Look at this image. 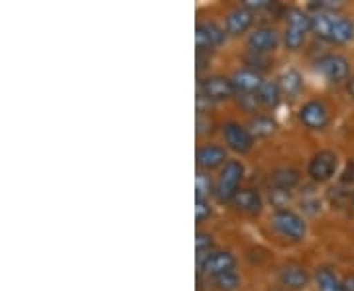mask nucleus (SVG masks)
I'll list each match as a JSON object with an SVG mask.
<instances>
[{
  "instance_id": "7c9ffc66",
  "label": "nucleus",
  "mask_w": 354,
  "mask_h": 291,
  "mask_svg": "<svg viewBox=\"0 0 354 291\" xmlns=\"http://www.w3.org/2000/svg\"><path fill=\"white\" fill-rule=\"evenodd\" d=\"M341 181L342 183H354V162H348L346 169H344V173H342Z\"/></svg>"
},
{
  "instance_id": "6e6552de",
  "label": "nucleus",
  "mask_w": 354,
  "mask_h": 291,
  "mask_svg": "<svg viewBox=\"0 0 354 291\" xmlns=\"http://www.w3.org/2000/svg\"><path fill=\"white\" fill-rule=\"evenodd\" d=\"M234 264H236V260L230 252H209L201 262V272L211 278H216V276L232 272Z\"/></svg>"
},
{
  "instance_id": "423d86ee",
  "label": "nucleus",
  "mask_w": 354,
  "mask_h": 291,
  "mask_svg": "<svg viewBox=\"0 0 354 291\" xmlns=\"http://www.w3.org/2000/svg\"><path fill=\"white\" fill-rule=\"evenodd\" d=\"M236 93L232 79L227 77H207L201 81V97H205L207 101H225L230 99Z\"/></svg>"
},
{
  "instance_id": "9d476101",
  "label": "nucleus",
  "mask_w": 354,
  "mask_h": 291,
  "mask_svg": "<svg viewBox=\"0 0 354 291\" xmlns=\"http://www.w3.org/2000/svg\"><path fill=\"white\" fill-rule=\"evenodd\" d=\"M299 118L305 126L311 128V130H321V128L327 126L329 122V111L323 102L319 101H309L307 104L301 106L299 111Z\"/></svg>"
},
{
  "instance_id": "1a4fd4ad",
  "label": "nucleus",
  "mask_w": 354,
  "mask_h": 291,
  "mask_svg": "<svg viewBox=\"0 0 354 291\" xmlns=\"http://www.w3.org/2000/svg\"><path fill=\"white\" fill-rule=\"evenodd\" d=\"M223 134H225L228 148L234 150V152L246 153L252 148L254 138L252 134H250V130H246V128L241 126V124H236V122H228V124H225Z\"/></svg>"
},
{
  "instance_id": "cd10ccee",
  "label": "nucleus",
  "mask_w": 354,
  "mask_h": 291,
  "mask_svg": "<svg viewBox=\"0 0 354 291\" xmlns=\"http://www.w3.org/2000/svg\"><path fill=\"white\" fill-rule=\"evenodd\" d=\"M211 216V205L207 199H195V218L201 223L205 218Z\"/></svg>"
},
{
  "instance_id": "412c9836",
  "label": "nucleus",
  "mask_w": 354,
  "mask_h": 291,
  "mask_svg": "<svg viewBox=\"0 0 354 291\" xmlns=\"http://www.w3.org/2000/svg\"><path fill=\"white\" fill-rule=\"evenodd\" d=\"M279 95H281L279 85L274 83V81H264V85L256 93L258 101H260V104H264V106H276L279 102Z\"/></svg>"
},
{
  "instance_id": "7ed1b4c3",
  "label": "nucleus",
  "mask_w": 354,
  "mask_h": 291,
  "mask_svg": "<svg viewBox=\"0 0 354 291\" xmlns=\"http://www.w3.org/2000/svg\"><path fill=\"white\" fill-rule=\"evenodd\" d=\"M242 178H244V165L239 160H228L218 176V181H216V197L221 201H232Z\"/></svg>"
},
{
  "instance_id": "4468645a",
  "label": "nucleus",
  "mask_w": 354,
  "mask_h": 291,
  "mask_svg": "<svg viewBox=\"0 0 354 291\" xmlns=\"http://www.w3.org/2000/svg\"><path fill=\"white\" fill-rule=\"evenodd\" d=\"M232 85L234 89L241 91V93H250V95H256L260 87L264 85L262 81V75L258 71H252V69H239L234 75H232Z\"/></svg>"
},
{
  "instance_id": "2f4dec72",
  "label": "nucleus",
  "mask_w": 354,
  "mask_h": 291,
  "mask_svg": "<svg viewBox=\"0 0 354 291\" xmlns=\"http://www.w3.org/2000/svg\"><path fill=\"white\" fill-rule=\"evenodd\" d=\"M342 283H344V290L346 291H354V276H348Z\"/></svg>"
},
{
  "instance_id": "c756f323",
  "label": "nucleus",
  "mask_w": 354,
  "mask_h": 291,
  "mask_svg": "<svg viewBox=\"0 0 354 291\" xmlns=\"http://www.w3.org/2000/svg\"><path fill=\"white\" fill-rule=\"evenodd\" d=\"M272 199H274V203L278 205V207H281L283 203L290 199V191H281V189H274L272 191Z\"/></svg>"
},
{
  "instance_id": "20e7f679",
  "label": "nucleus",
  "mask_w": 354,
  "mask_h": 291,
  "mask_svg": "<svg viewBox=\"0 0 354 291\" xmlns=\"http://www.w3.org/2000/svg\"><path fill=\"white\" fill-rule=\"evenodd\" d=\"M272 227L278 230L279 234L288 236L291 241H301L307 232V227H305L304 218L299 215H295L293 211H288V209H278L272 218H270Z\"/></svg>"
},
{
  "instance_id": "f8f14e48",
  "label": "nucleus",
  "mask_w": 354,
  "mask_h": 291,
  "mask_svg": "<svg viewBox=\"0 0 354 291\" xmlns=\"http://www.w3.org/2000/svg\"><path fill=\"white\" fill-rule=\"evenodd\" d=\"M248 50L254 53H268V51L276 50L278 46V34L272 28H258L246 39Z\"/></svg>"
},
{
  "instance_id": "9b49d317",
  "label": "nucleus",
  "mask_w": 354,
  "mask_h": 291,
  "mask_svg": "<svg viewBox=\"0 0 354 291\" xmlns=\"http://www.w3.org/2000/svg\"><path fill=\"white\" fill-rule=\"evenodd\" d=\"M225 39V32L213 22H205V24L197 26L195 30V44H197V50L199 51H209L221 46Z\"/></svg>"
},
{
  "instance_id": "72a5a7b5",
  "label": "nucleus",
  "mask_w": 354,
  "mask_h": 291,
  "mask_svg": "<svg viewBox=\"0 0 354 291\" xmlns=\"http://www.w3.org/2000/svg\"><path fill=\"white\" fill-rule=\"evenodd\" d=\"M268 291H288V290H279V288H274V290H268Z\"/></svg>"
},
{
  "instance_id": "aec40b11",
  "label": "nucleus",
  "mask_w": 354,
  "mask_h": 291,
  "mask_svg": "<svg viewBox=\"0 0 354 291\" xmlns=\"http://www.w3.org/2000/svg\"><path fill=\"white\" fill-rule=\"evenodd\" d=\"M278 85L279 91L283 93V95H288V97H295L301 87H304V81H301V75L295 71V69H288V71H283L281 77L278 79Z\"/></svg>"
},
{
  "instance_id": "f257e3e1",
  "label": "nucleus",
  "mask_w": 354,
  "mask_h": 291,
  "mask_svg": "<svg viewBox=\"0 0 354 291\" xmlns=\"http://www.w3.org/2000/svg\"><path fill=\"white\" fill-rule=\"evenodd\" d=\"M311 32L329 44H346L354 36V24L337 12H317L311 16Z\"/></svg>"
},
{
  "instance_id": "473e14b6",
  "label": "nucleus",
  "mask_w": 354,
  "mask_h": 291,
  "mask_svg": "<svg viewBox=\"0 0 354 291\" xmlns=\"http://www.w3.org/2000/svg\"><path fill=\"white\" fill-rule=\"evenodd\" d=\"M348 93H351V95H353V97H354V79H353V81H351V85H348Z\"/></svg>"
},
{
  "instance_id": "39448f33",
  "label": "nucleus",
  "mask_w": 354,
  "mask_h": 291,
  "mask_svg": "<svg viewBox=\"0 0 354 291\" xmlns=\"http://www.w3.org/2000/svg\"><path fill=\"white\" fill-rule=\"evenodd\" d=\"M337 153L330 152V150H323V152H317L313 158H311V162H309V167H307V171H309V176L313 181H327V179L333 178V173H335V169H337Z\"/></svg>"
},
{
  "instance_id": "a211bd4d",
  "label": "nucleus",
  "mask_w": 354,
  "mask_h": 291,
  "mask_svg": "<svg viewBox=\"0 0 354 291\" xmlns=\"http://www.w3.org/2000/svg\"><path fill=\"white\" fill-rule=\"evenodd\" d=\"M299 181V171L293 169V167H281V169H276L270 178V183L274 189L281 191H290L291 187H295Z\"/></svg>"
},
{
  "instance_id": "c85d7f7f",
  "label": "nucleus",
  "mask_w": 354,
  "mask_h": 291,
  "mask_svg": "<svg viewBox=\"0 0 354 291\" xmlns=\"http://www.w3.org/2000/svg\"><path fill=\"white\" fill-rule=\"evenodd\" d=\"M242 6L248 8V10H262V8L272 6V0H244Z\"/></svg>"
},
{
  "instance_id": "f3484780",
  "label": "nucleus",
  "mask_w": 354,
  "mask_h": 291,
  "mask_svg": "<svg viewBox=\"0 0 354 291\" xmlns=\"http://www.w3.org/2000/svg\"><path fill=\"white\" fill-rule=\"evenodd\" d=\"M225 160H227L225 148H221L216 144H207L197 152V164L203 169H215L221 164H225Z\"/></svg>"
},
{
  "instance_id": "4be33fe9",
  "label": "nucleus",
  "mask_w": 354,
  "mask_h": 291,
  "mask_svg": "<svg viewBox=\"0 0 354 291\" xmlns=\"http://www.w3.org/2000/svg\"><path fill=\"white\" fill-rule=\"evenodd\" d=\"M274 120L272 118H268V116H256L252 122H250V134L252 136H268V134H272L274 132Z\"/></svg>"
},
{
  "instance_id": "f03ea898",
  "label": "nucleus",
  "mask_w": 354,
  "mask_h": 291,
  "mask_svg": "<svg viewBox=\"0 0 354 291\" xmlns=\"http://www.w3.org/2000/svg\"><path fill=\"white\" fill-rule=\"evenodd\" d=\"M286 18H288V26H286L283 41H286L288 50H299L304 46L305 34L311 30V18L299 8H290Z\"/></svg>"
},
{
  "instance_id": "b1692460",
  "label": "nucleus",
  "mask_w": 354,
  "mask_h": 291,
  "mask_svg": "<svg viewBox=\"0 0 354 291\" xmlns=\"http://www.w3.org/2000/svg\"><path fill=\"white\" fill-rule=\"evenodd\" d=\"M244 62L248 65V69H252V71H264L270 67V59L266 57L264 53H254V51H248V55L244 57Z\"/></svg>"
},
{
  "instance_id": "2eb2a0df",
  "label": "nucleus",
  "mask_w": 354,
  "mask_h": 291,
  "mask_svg": "<svg viewBox=\"0 0 354 291\" xmlns=\"http://www.w3.org/2000/svg\"><path fill=\"white\" fill-rule=\"evenodd\" d=\"M254 16H252V10H248V8H234V10H230L227 16V32L230 36H241L244 34L250 24H252Z\"/></svg>"
},
{
  "instance_id": "5701e85b",
  "label": "nucleus",
  "mask_w": 354,
  "mask_h": 291,
  "mask_svg": "<svg viewBox=\"0 0 354 291\" xmlns=\"http://www.w3.org/2000/svg\"><path fill=\"white\" fill-rule=\"evenodd\" d=\"M213 193V181L207 173L199 171L195 178V199H207Z\"/></svg>"
},
{
  "instance_id": "393cba45",
  "label": "nucleus",
  "mask_w": 354,
  "mask_h": 291,
  "mask_svg": "<svg viewBox=\"0 0 354 291\" xmlns=\"http://www.w3.org/2000/svg\"><path fill=\"white\" fill-rule=\"evenodd\" d=\"M215 279V283H216V288L218 290H225V291H232V290H236L239 288V276L234 274V272H228V274H223V276H216Z\"/></svg>"
},
{
  "instance_id": "0eeeda50",
  "label": "nucleus",
  "mask_w": 354,
  "mask_h": 291,
  "mask_svg": "<svg viewBox=\"0 0 354 291\" xmlns=\"http://www.w3.org/2000/svg\"><path fill=\"white\" fill-rule=\"evenodd\" d=\"M317 71L325 79H329L330 83H341L348 77V62L342 55L329 53L317 62Z\"/></svg>"
},
{
  "instance_id": "ddd939ff",
  "label": "nucleus",
  "mask_w": 354,
  "mask_h": 291,
  "mask_svg": "<svg viewBox=\"0 0 354 291\" xmlns=\"http://www.w3.org/2000/svg\"><path fill=\"white\" fill-rule=\"evenodd\" d=\"M279 281L288 290H305L309 283V276H307L305 267L297 266V264H288V266L279 267Z\"/></svg>"
},
{
  "instance_id": "a878e982",
  "label": "nucleus",
  "mask_w": 354,
  "mask_h": 291,
  "mask_svg": "<svg viewBox=\"0 0 354 291\" xmlns=\"http://www.w3.org/2000/svg\"><path fill=\"white\" fill-rule=\"evenodd\" d=\"M195 248H197V254L209 252L213 248V236L209 232H197V236H195Z\"/></svg>"
},
{
  "instance_id": "bb28decb",
  "label": "nucleus",
  "mask_w": 354,
  "mask_h": 291,
  "mask_svg": "<svg viewBox=\"0 0 354 291\" xmlns=\"http://www.w3.org/2000/svg\"><path fill=\"white\" fill-rule=\"evenodd\" d=\"M239 104H241L246 113H254V111L258 109L260 101H258V97H256V95H250V93H242V95H239Z\"/></svg>"
},
{
  "instance_id": "dca6fc26",
  "label": "nucleus",
  "mask_w": 354,
  "mask_h": 291,
  "mask_svg": "<svg viewBox=\"0 0 354 291\" xmlns=\"http://www.w3.org/2000/svg\"><path fill=\"white\" fill-rule=\"evenodd\" d=\"M232 205L242 211V213H248V215H258L262 211V197L258 195V191L254 189H239Z\"/></svg>"
},
{
  "instance_id": "6ab92c4d",
  "label": "nucleus",
  "mask_w": 354,
  "mask_h": 291,
  "mask_svg": "<svg viewBox=\"0 0 354 291\" xmlns=\"http://www.w3.org/2000/svg\"><path fill=\"white\" fill-rule=\"evenodd\" d=\"M317 291H346L344 283L335 276V272L330 267H319L315 274Z\"/></svg>"
}]
</instances>
